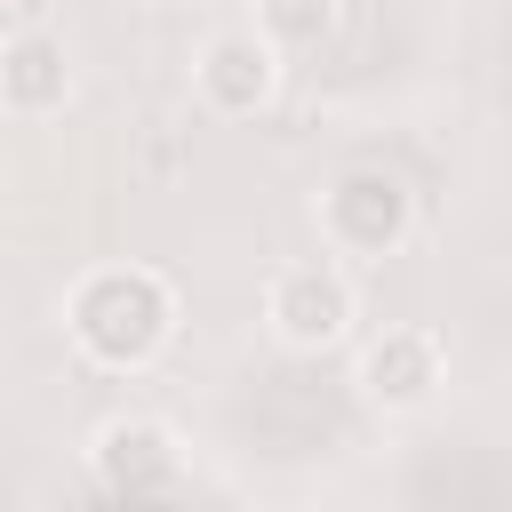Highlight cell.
Segmentation results:
<instances>
[{
  "mask_svg": "<svg viewBox=\"0 0 512 512\" xmlns=\"http://www.w3.org/2000/svg\"><path fill=\"white\" fill-rule=\"evenodd\" d=\"M336 8H344V0H248V24H256L280 56H304V48H320V40L336 32Z\"/></svg>",
  "mask_w": 512,
  "mask_h": 512,
  "instance_id": "obj_8",
  "label": "cell"
},
{
  "mask_svg": "<svg viewBox=\"0 0 512 512\" xmlns=\"http://www.w3.org/2000/svg\"><path fill=\"white\" fill-rule=\"evenodd\" d=\"M64 344L104 368V376H144L168 344H176V320H184V296L160 264H136V256H112V264H88L72 272L64 304Z\"/></svg>",
  "mask_w": 512,
  "mask_h": 512,
  "instance_id": "obj_1",
  "label": "cell"
},
{
  "mask_svg": "<svg viewBox=\"0 0 512 512\" xmlns=\"http://www.w3.org/2000/svg\"><path fill=\"white\" fill-rule=\"evenodd\" d=\"M440 384H448V344L416 320H392L352 352V392L376 416H424L440 400Z\"/></svg>",
  "mask_w": 512,
  "mask_h": 512,
  "instance_id": "obj_4",
  "label": "cell"
},
{
  "mask_svg": "<svg viewBox=\"0 0 512 512\" xmlns=\"http://www.w3.org/2000/svg\"><path fill=\"white\" fill-rule=\"evenodd\" d=\"M272 512H328V504H304V496H296V504H272Z\"/></svg>",
  "mask_w": 512,
  "mask_h": 512,
  "instance_id": "obj_9",
  "label": "cell"
},
{
  "mask_svg": "<svg viewBox=\"0 0 512 512\" xmlns=\"http://www.w3.org/2000/svg\"><path fill=\"white\" fill-rule=\"evenodd\" d=\"M280 72H288V56H280L256 24H224V32H208L200 56H192V96H200V112H216V120H256V112L280 96Z\"/></svg>",
  "mask_w": 512,
  "mask_h": 512,
  "instance_id": "obj_6",
  "label": "cell"
},
{
  "mask_svg": "<svg viewBox=\"0 0 512 512\" xmlns=\"http://www.w3.org/2000/svg\"><path fill=\"white\" fill-rule=\"evenodd\" d=\"M312 232H320V256L336 264H384L416 240V192L384 160H344L312 192Z\"/></svg>",
  "mask_w": 512,
  "mask_h": 512,
  "instance_id": "obj_2",
  "label": "cell"
},
{
  "mask_svg": "<svg viewBox=\"0 0 512 512\" xmlns=\"http://www.w3.org/2000/svg\"><path fill=\"white\" fill-rule=\"evenodd\" d=\"M0 104L8 120H48L72 104V48L48 24H8L0 40Z\"/></svg>",
  "mask_w": 512,
  "mask_h": 512,
  "instance_id": "obj_7",
  "label": "cell"
},
{
  "mask_svg": "<svg viewBox=\"0 0 512 512\" xmlns=\"http://www.w3.org/2000/svg\"><path fill=\"white\" fill-rule=\"evenodd\" d=\"M88 472H96L104 496L144 504V496H168V488L184 480V440H176L168 416L120 408V416H104V424L88 432Z\"/></svg>",
  "mask_w": 512,
  "mask_h": 512,
  "instance_id": "obj_5",
  "label": "cell"
},
{
  "mask_svg": "<svg viewBox=\"0 0 512 512\" xmlns=\"http://www.w3.org/2000/svg\"><path fill=\"white\" fill-rule=\"evenodd\" d=\"M256 312H264V336L280 352L320 360V352H344L360 336V280L336 256H288V264L264 272V304Z\"/></svg>",
  "mask_w": 512,
  "mask_h": 512,
  "instance_id": "obj_3",
  "label": "cell"
}]
</instances>
